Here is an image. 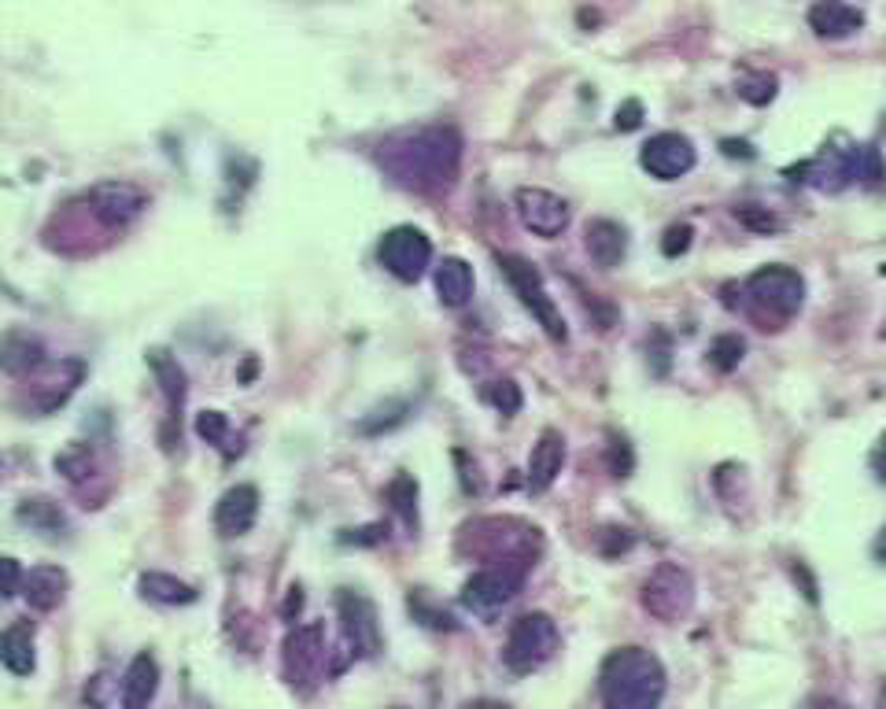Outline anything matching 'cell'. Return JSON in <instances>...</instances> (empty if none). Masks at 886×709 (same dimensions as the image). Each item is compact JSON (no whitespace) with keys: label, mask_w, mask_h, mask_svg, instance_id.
Masks as SVG:
<instances>
[{"label":"cell","mask_w":886,"mask_h":709,"mask_svg":"<svg viewBox=\"0 0 886 709\" xmlns=\"http://www.w3.org/2000/svg\"><path fill=\"white\" fill-rule=\"evenodd\" d=\"M743 354H746V344H743V337H735V333H724V337H716L713 344H709V362H713L721 373H732L743 362Z\"/></svg>","instance_id":"cell-31"},{"label":"cell","mask_w":886,"mask_h":709,"mask_svg":"<svg viewBox=\"0 0 886 709\" xmlns=\"http://www.w3.org/2000/svg\"><path fill=\"white\" fill-rule=\"evenodd\" d=\"M872 473H875V481H883L886 484V433L879 436V440H875V447H872Z\"/></svg>","instance_id":"cell-41"},{"label":"cell","mask_w":886,"mask_h":709,"mask_svg":"<svg viewBox=\"0 0 886 709\" xmlns=\"http://www.w3.org/2000/svg\"><path fill=\"white\" fill-rule=\"evenodd\" d=\"M587 251L602 270H613L624 263L628 256V229L613 219H595L587 222Z\"/></svg>","instance_id":"cell-21"},{"label":"cell","mask_w":886,"mask_h":709,"mask_svg":"<svg viewBox=\"0 0 886 709\" xmlns=\"http://www.w3.org/2000/svg\"><path fill=\"white\" fill-rule=\"evenodd\" d=\"M610 465H613V473H617V477H628V470H632V447L624 444V440H613V447H610Z\"/></svg>","instance_id":"cell-40"},{"label":"cell","mask_w":886,"mask_h":709,"mask_svg":"<svg viewBox=\"0 0 886 709\" xmlns=\"http://www.w3.org/2000/svg\"><path fill=\"white\" fill-rule=\"evenodd\" d=\"M698 163L695 141L687 134H676V129H665V134H654L647 145L639 148V166L658 182H679L684 174H691Z\"/></svg>","instance_id":"cell-14"},{"label":"cell","mask_w":886,"mask_h":709,"mask_svg":"<svg viewBox=\"0 0 886 709\" xmlns=\"http://www.w3.org/2000/svg\"><path fill=\"white\" fill-rule=\"evenodd\" d=\"M137 587H141V595L148 602H160V606H189V602H196V587L177 581V576H171V573H141Z\"/></svg>","instance_id":"cell-26"},{"label":"cell","mask_w":886,"mask_h":709,"mask_svg":"<svg viewBox=\"0 0 886 709\" xmlns=\"http://www.w3.org/2000/svg\"><path fill=\"white\" fill-rule=\"evenodd\" d=\"M879 709H886V687H883V692H879Z\"/></svg>","instance_id":"cell-45"},{"label":"cell","mask_w":886,"mask_h":709,"mask_svg":"<svg viewBox=\"0 0 886 709\" xmlns=\"http://www.w3.org/2000/svg\"><path fill=\"white\" fill-rule=\"evenodd\" d=\"M872 555H875V562H879V565H886V528L879 532V536H875V544H872Z\"/></svg>","instance_id":"cell-43"},{"label":"cell","mask_w":886,"mask_h":709,"mask_svg":"<svg viewBox=\"0 0 886 709\" xmlns=\"http://www.w3.org/2000/svg\"><path fill=\"white\" fill-rule=\"evenodd\" d=\"M196 433H200V440H208L214 447H226L229 418L222 414V410H203V414H196Z\"/></svg>","instance_id":"cell-34"},{"label":"cell","mask_w":886,"mask_h":709,"mask_svg":"<svg viewBox=\"0 0 886 709\" xmlns=\"http://www.w3.org/2000/svg\"><path fill=\"white\" fill-rule=\"evenodd\" d=\"M776 92H779L776 74H750V78L739 82V97L746 100V104H753V108L772 104V100H776Z\"/></svg>","instance_id":"cell-32"},{"label":"cell","mask_w":886,"mask_h":709,"mask_svg":"<svg viewBox=\"0 0 886 709\" xmlns=\"http://www.w3.org/2000/svg\"><path fill=\"white\" fill-rule=\"evenodd\" d=\"M691 237H695V229L687 226V222H679V226H669L665 229V240H661V251H665L669 259H679L687 248H691Z\"/></svg>","instance_id":"cell-35"},{"label":"cell","mask_w":886,"mask_h":709,"mask_svg":"<svg viewBox=\"0 0 886 709\" xmlns=\"http://www.w3.org/2000/svg\"><path fill=\"white\" fill-rule=\"evenodd\" d=\"M639 602L654 621L679 624L695 610V576L676 562H661L654 573L642 581Z\"/></svg>","instance_id":"cell-6"},{"label":"cell","mask_w":886,"mask_h":709,"mask_svg":"<svg viewBox=\"0 0 886 709\" xmlns=\"http://www.w3.org/2000/svg\"><path fill=\"white\" fill-rule=\"evenodd\" d=\"M0 569H4V592H0V595H4V599H15V595L23 592V581H26L23 569H18L15 558H4Z\"/></svg>","instance_id":"cell-39"},{"label":"cell","mask_w":886,"mask_h":709,"mask_svg":"<svg viewBox=\"0 0 886 709\" xmlns=\"http://www.w3.org/2000/svg\"><path fill=\"white\" fill-rule=\"evenodd\" d=\"M337 613H340V624H344V636H348L351 655L377 658L380 647H385V639H380L377 606H373L362 592L340 587V592H337Z\"/></svg>","instance_id":"cell-13"},{"label":"cell","mask_w":886,"mask_h":709,"mask_svg":"<svg viewBox=\"0 0 886 709\" xmlns=\"http://www.w3.org/2000/svg\"><path fill=\"white\" fill-rule=\"evenodd\" d=\"M15 518L23 521V525H30L34 532H41V536H49V539H60L63 532H67V514H63V510L55 507L52 499H26V502H18Z\"/></svg>","instance_id":"cell-27"},{"label":"cell","mask_w":886,"mask_h":709,"mask_svg":"<svg viewBox=\"0 0 886 709\" xmlns=\"http://www.w3.org/2000/svg\"><path fill=\"white\" fill-rule=\"evenodd\" d=\"M743 293L761 314H772V319L787 322L795 319L801 303H806V277L790 266H761L746 277Z\"/></svg>","instance_id":"cell-7"},{"label":"cell","mask_w":886,"mask_h":709,"mask_svg":"<svg viewBox=\"0 0 886 709\" xmlns=\"http://www.w3.org/2000/svg\"><path fill=\"white\" fill-rule=\"evenodd\" d=\"M465 709H507V706H499V702H470Z\"/></svg>","instance_id":"cell-44"},{"label":"cell","mask_w":886,"mask_h":709,"mask_svg":"<svg viewBox=\"0 0 886 709\" xmlns=\"http://www.w3.org/2000/svg\"><path fill=\"white\" fill-rule=\"evenodd\" d=\"M86 208L104 229H129L148 208V192L134 182H97L86 192Z\"/></svg>","instance_id":"cell-11"},{"label":"cell","mask_w":886,"mask_h":709,"mask_svg":"<svg viewBox=\"0 0 886 709\" xmlns=\"http://www.w3.org/2000/svg\"><path fill=\"white\" fill-rule=\"evenodd\" d=\"M496 263L502 270V277L510 282V288H514V296L521 300V307H525L532 319L539 322V329H544L554 344H565L569 340L565 319H562V311H558L554 296L547 293L544 274H539V270L532 266L528 259H521V256H499Z\"/></svg>","instance_id":"cell-5"},{"label":"cell","mask_w":886,"mask_h":709,"mask_svg":"<svg viewBox=\"0 0 886 709\" xmlns=\"http://www.w3.org/2000/svg\"><path fill=\"white\" fill-rule=\"evenodd\" d=\"M123 709H148L152 698L160 695V661L155 655L141 650L134 661H129L126 676H123Z\"/></svg>","instance_id":"cell-19"},{"label":"cell","mask_w":886,"mask_h":709,"mask_svg":"<svg viewBox=\"0 0 886 709\" xmlns=\"http://www.w3.org/2000/svg\"><path fill=\"white\" fill-rule=\"evenodd\" d=\"M514 208L521 226L532 229L536 237H562L573 222V208L550 189H536V185H521L514 192Z\"/></svg>","instance_id":"cell-15"},{"label":"cell","mask_w":886,"mask_h":709,"mask_svg":"<svg viewBox=\"0 0 886 709\" xmlns=\"http://www.w3.org/2000/svg\"><path fill=\"white\" fill-rule=\"evenodd\" d=\"M86 359H78V354H67V359H55V362H45L41 370L30 373L34 388H30V410L34 414H55L67 399L78 391V385L86 381Z\"/></svg>","instance_id":"cell-12"},{"label":"cell","mask_w":886,"mask_h":709,"mask_svg":"<svg viewBox=\"0 0 886 709\" xmlns=\"http://www.w3.org/2000/svg\"><path fill=\"white\" fill-rule=\"evenodd\" d=\"M259 518V492L251 488V484H237V488H229L226 496L219 499V507H214V528H219V536H245L251 532Z\"/></svg>","instance_id":"cell-16"},{"label":"cell","mask_w":886,"mask_h":709,"mask_svg":"<svg viewBox=\"0 0 886 709\" xmlns=\"http://www.w3.org/2000/svg\"><path fill=\"white\" fill-rule=\"evenodd\" d=\"M0 661L12 676H30L37 669V655H34V624L30 621H15L4 629L0 636Z\"/></svg>","instance_id":"cell-23"},{"label":"cell","mask_w":886,"mask_h":709,"mask_svg":"<svg viewBox=\"0 0 886 709\" xmlns=\"http://www.w3.org/2000/svg\"><path fill=\"white\" fill-rule=\"evenodd\" d=\"M565 465V440L558 428H544L528 455V492H547Z\"/></svg>","instance_id":"cell-18"},{"label":"cell","mask_w":886,"mask_h":709,"mask_svg":"<svg viewBox=\"0 0 886 709\" xmlns=\"http://www.w3.org/2000/svg\"><path fill=\"white\" fill-rule=\"evenodd\" d=\"M410 613H414V618H422V624H428V629H454V618H451V613L428 610L425 599H422L417 592H410Z\"/></svg>","instance_id":"cell-36"},{"label":"cell","mask_w":886,"mask_h":709,"mask_svg":"<svg viewBox=\"0 0 886 709\" xmlns=\"http://www.w3.org/2000/svg\"><path fill=\"white\" fill-rule=\"evenodd\" d=\"M669 676L647 647L610 650L599 666V698L606 709H661Z\"/></svg>","instance_id":"cell-2"},{"label":"cell","mask_w":886,"mask_h":709,"mask_svg":"<svg viewBox=\"0 0 886 709\" xmlns=\"http://www.w3.org/2000/svg\"><path fill=\"white\" fill-rule=\"evenodd\" d=\"M613 126L621 129V134H632V129L642 126V104L639 100H624L617 108V115H613Z\"/></svg>","instance_id":"cell-37"},{"label":"cell","mask_w":886,"mask_h":709,"mask_svg":"<svg viewBox=\"0 0 886 709\" xmlns=\"http://www.w3.org/2000/svg\"><path fill=\"white\" fill-rule=\"evenodd\" d=\"M148 366H152L155 381H160V388H163L166 410H171V418L177 422V414H182V407H185V370L177 366V359H171L163 348L148 351Z\"/></svg>","instance_id":"cell-25"},{"label":"cell","mask_w":886,"mask_h":709,"mask_svg":"<svg viewBox=\"0 0 886 709\" xmlns=\"http://www.w3.org/2000/svg\"><path fill=\"white\" fill-rule=\"evenodd\" d=\"M373 160L399 189L417 196H444L462 171V134L447 123L407 126L380 137Z\"/></svg>","instance_id":"cell-1"},{"label":"cell","mask_w":886,"mask_h":709,"mask_svg":"<svg viewBox=\"0 0 886 709\" xmlns=\"http://www.w3.org/2000/svg\"><path fill=\"white\" fill-rule=\"evenodd\" d=\"M407 414H410V403H385V407L370 410L354 428H359L362 436H380V433H391L396 425H403Z\"/></svg>","instance_id":"cell-29"},{"label":"cell","mask_w":886,"mask_h":709,"mask_svg":"<svg viewBox=\"0 0 886 709\" xmlns=\"http://www.w3.org/2000/svg\"><path fill=\"white\" fill-rule=\"evenodd\" d=\"M721 152H724V156H732V160H735V156H743V160H753V156H758V152H753V145H750V141H735V137H727V141H721Z\"/></svg>","instance_id":"cell-42"},{"label":"cell","mask_w":886,"mask_h":709,"mask_svg":"<svg viewBox=\"0 0 886 709\" xmlns=\"http://www.w3.org/2000/svg\"><path fill=\"white\" fill-rule=\"evenodd\" d=\"M436 282V296H440L444 307H465L473 296V266L459 256H447L433 274Z\"/></svg>","instance_id":"cell-24"},{"label":"cell","mask_w":886,"mask_h":709,"mask_svg":"<svg viewBox=\"0 0 886 709\" xmlns=\"http://www.w3.org/2000/svg\"><path fill=\"white\" fill-rule=\"evenodd\" d=\"M282 661H285V680L296 692L303 695L314 692V684L325 676V661H329L322 624H300V629L288 632L282 647Z\"/></svg>","instance_id":"cell-9"},{"label":"cell","mask_w":886,"mask_h":709,"mask_svg":"<svg viewBox=\"0 0 886 709\" xmlns=\"http://www.w3.org/2000/svg\"><path fill=\"white\" fill-rule=\"evenodd\" d=\"M388 499H391V507L399 510V518H403L407 525H414L417 521V481L407 477V473H399V477L388 484Z\"/></svg>","instance_id":"cell-30"},{"label":"cell","mask_w":886,"mask_h":709,"mask_svg":"<svg viewBox=\"0 0 886 709\" xmlns=\"http://www.w3.org/2000/svg\"><path fill=\"white\" fill-rule=\"evenodd\" d=\"M45 344L30 337V333H8L4 344H0V366H4L8 377H30L34 370L45 366Z\"/></svg>","instance_id":"cell-22"},{"label":"cell","mask_w":886,"mask_h":709,"mask_svg":"<svg viewBox=\"0 0 886 709\" xmlns=\"http://www.w3.org/2000/svg\"><path fill=\"white\" fill-rule=\"evenodd\" d=\"M67 587H71L67 569H60V565H37V569H30V573H26V581H23V599L30 602V610L49 613V610H55V606L63 602Z\"/></svg>","instance_id":"cell-20"},{"label":"cell","mask_w":886,"mask_h":709,"mask_svg":"<svg viewBox=\"0 0 886 709\" xmlns=\"http://www.w3.org/2000/svg\"><path fill=\"white\" fill-rule=\"evenodd\" d=\"M562 647V636H558V624L550 613H521V618L510 624L507 647H502V666L514 676H528L536 669H544L550 658Z\"/></svg>","instance_id":"cell-4"},{"label":"cell","mask_w":886,"mask_h":709,"mask_svg":"<svg viewBox=\"0 0 886 709\" xmlns=\"http://www.w3.org/2000/svg\"><path fill=\"white\" fill-rule=\"evenodd\" d=\"M525 565H484L462 584V606L477 618H496L502 606H510L525 587Z\"/></svg>","instance_id":"cell-8"},{"label":"cell","mask_w":886,"mask_h":709,"mask_svg":"<svg viewBox=\"0 0 886 709\" xmlns=\"http://www.w3.org/2000/svg\"><path fill=\"white\" fill-rule=\"evenodd\" d=\"M459 550L488 565H525L532 569L544 550L539 528L521 518H477L459 532Z\"/></svg>","instance_id":"cell-3"},{"label":"cell","mask_w":886,"mask_h":709,"mask_svg":"<svg viewBox=\"0 0 886 709\" xmlns=\"http://www.w3.org/2000/svg\"><path fill=\"white\" fill-rule=\"evenodd\" d=\"M55 470H60L71 484H82L92 477V470H97V455H92L89 444H71L63 455H55Z\"/></svg>","instance_id":"cell-28"},{"label":"cell","mask_w":886,"mask_h":709,"mask_svg":"<svg viewBox=\"0 0 886 709\" xmlns=\"http://www.w3.org/2000/svg\"><path fill=\"white\" fill-rule=\"evenodd\" d=\"M864 26V12L850 0H816L809 8V30L816 37H827V41H838V37H853Z\"/></svg>","instance_id":"cell-17"},{"label":"cell","mask_w":886,"mask_h":709,"mask_svg":"<svg viewBox=\"0 0 886 709\" xmlns=\"http://www.w3.org/2000/svg\"><path fill=\"white\" fill-rule=\"evenodd\" d=\"M377 259L396 282L414 285V282H422L425 270L433 266V240H428L417 226H396L380 237Z\"/></svg>","instance_id":"cell-10"},{"label":"cell","mask_w":886,"mask_h":709,"mask_svg":"<svg viewBox=\"0 0 886 709\" xmlns=\"http://www.w3.org/2000/svg\"><path fill=\"white\" fill-rule=\"evenodd\" d=\"M484 399H488V403L496 407L499 414H517V410H521V388L510 377L491 381V385L484 388Z\"/></svg>","instance_id":"cell-33"},{"label":"cell","mask_w":886,"mask_h":709,"mask_svg":"<svg viewBox=\"0 0 886 709\" xmlns=\"http://www.w3.org/2000/svg\"><path fill=\"white\" fill-rule=\"evenodd\" d=\"M739 222H743V226H750V229H758V233L779 229V219H776V214L758 211V208H743V211H739Z\"/></svg>","instance_id":"cell-38"}]
</instances>
